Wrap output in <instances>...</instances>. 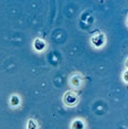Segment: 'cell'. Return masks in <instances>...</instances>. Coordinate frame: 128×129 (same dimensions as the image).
<instances>
[{
  "label": "cell",
  "mask_w": 128,
  "mask_h": 129,
  "mask_svg": "<svg viewBox=\"0 0 128 129\" xmlns=\"http://www.w3.org/2000/svg\"><path fill=\"white\" fill-rule=\"evenodd\" d=\"M63 102L66 106H75V105L78 103V95L74 92L68 90V92L64 94Z\"/></svg>",
  "instance_id": "1"
},
{
  "label": "cell",
  "mask_w": 128,
  "mask_h": 129,
  "mask_svg": "<svg viewBox=\"0 0 128 129\" xmlns=\"http://www.w3.org/2000/svg\"><path fill=\"white\" fill-rule=\"evenodd\" d=\"M83 83H84V78L83 76L78 73H75L70 77V85L74 88H81L83 86Z\"/></svg>",
  "instance_id": "2"
},
{
  "label": "cell",
  "mask_w": 128,
  "mask_h": 129,
  "mask_svg": "<svg viewBox=\"0 0 128 129\" xmlns=\"http://www.w3.org/2000/svg\"><path fill=\"white\" fill-rule=\"evenodd\" d=\"M104 41H105V38H104V36L102 33H98L92 38V43L95 46H97V48H100V46L104 44Z\"/></svg>",
  "instance_id": "3"
},
{
  "label": "cell",
  "mask_w": 128,
  "mask_h": 129,
  "mask_svg": "<svg viewBox=\"0 0 128 129\" xmlns=\"http://www.w3.org/2000/svg\"><path fill=\"white\" fill-rule=\"evenodd\" d=\"M33 45H34V49H36L37 51H42V50L45 48V42L42 41L41 39H36L34 40Z\"/></svg>",
  "instance_id": "4"
},
{
  "label": "cell",
  "mask_w": 128,
  "mask_h": 129,
  "mask_svg": "<svg viewBox=\"0 0 128 129\" xmlns=\"http://www.w3.org/2000/svg\"><path fill=\"white\" fill-rule=\"evenodd\" d=\"M72 129H84V122L81 119H75L72 124Z\"/></svg>",
  "instance_id": "5"
},
{
  "label": "cell",
  "mask_w": 128,
  "mask_h": 129,
  "mask_svg": "<svg viewBox=\"0 0 128 129\" xmlns=\"http://www.w3.org/2000/svg\"><path fill=\"white\" fill-rule=\"evenodd\" d=\"M10 104H11V106H13V107L19 106V104H20L19 96H17V95H12V96H11V98H10Z\"/></svg>",
  "instance_id": "6"
},
{
  "label": "cell",
  "mask_w": 128,
  "mask_h": 129,
  "mask_svg": "<svg viewBox=\"0 0 128 129\" xmlns=\"http://www.w3.org/2000/svg\"><path fill=\"white\" fill-rule=\"evenodd\" d=\"M27 129H38L37 121H34L33 119H30L27 124Z\"/></svg>",
  "instance_id": "7"
}]
</instances>
